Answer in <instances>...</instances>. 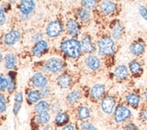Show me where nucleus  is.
<instances>
[{"label":"nucleus","mask_w":147,"mask_h":130,"mask_svg":"<svg viewBox=\"0 0 147 130\" xmlns=\"http://www.w3.org/2000/svg\"><path fill=\"white\" fill-rule=\"evenodd\" d=\"M59 49L65 58L72 60H77L83 54L81 43L77 38L66 37L63 39L60 43Z\"/></svg>","instance_id":"1"},{"label":"nucleus","mask_w":147,"mask_h":130,"mask_svg":"<svg viewBox=\"0 0 147 130\" xmlns=\"http://www.w3.org/2000/svg\"><path fill=\"white\" fill-rule=\"evenodd\" d=\"M66 66L67 64L65 59L60 57H51L42 64L40 71L44 72L45 74L59 75L62 72L65 71Z\"/></svg>","instance_id":"2"},{"label":"nucleus","mask_w":147,"mask_h":130,"mask_svg":"<svg viewBox=\"0 0 147 130\" xmlns=\"http://www.w3.org/2000/svg\"><path fill=\"white\" fill-rule=\"evenodd\" d=\"M96 47L99 56L111 57L116 52V41L110 35H104L97 40Z\"/></svg>","instance_id":"3"},{"label":"nucleus","mask_w":147,"mask_h":130,"mask_svg":"<svg viewBox=\"0 0 147 130\" xmlns=\"http://www.w3.org/2000/svg\"><path fill=\"white\" fill-rule=\"evenodd\" d=\"M133 117L132 109L124 103H118L113 113V121L117 125H124Z\"/></svg>","instance_id":"4"},{"label":"nucleus","mask_w":147,"mask_h":130,"mask_svg":"<svg viewBox=\"0 0 147 130\" xmlns=\"http://www.w3.org/2000/svg\"><path fill=\"white\" fill-rule=\"evenodd\" d=\"M65 32V25L59 18L49 21L45 27V35L49 39H56Z\"/></svg>","instance_id":"5"},{"label":"nucleus","mask_w":147,"mask_h":130,"mask_svg":"<svg viewBox=\"0 0 147 130\" xmlns=\"http://www.w3.org/2000/svg\"><path fill=\"white\" fill-rule=\"evenodd\" d=\"M36 7V3L33 0H22L16 3V8L19 12V17L23 21L29 20Z\"/></svg>","instance_id":"6"},{"label":"nucleus","mask_w":147,"mask_h":130,"mask_svg":"<svg viewBox=\"0 0 147 130\" xmlns=\"http://www.w3.org/2000/svg\"><path fill=\"white\" fill-rule=\"evenodd\" d=\"M106 86L103 83H95L89 88V99L94 103H97L106 96Z\"/></svg>","instance_id":"7"},{"label":"nucleus","mask_w":147,"mask_h":130,"mask_svg":"<svg viewBox=\"0 0 147 130\" xmlns=\"http://www.w3.org/2000/svg\"><path fill=\"white\" fill-rule=\"evenodd\" d=\"M143 96L136 91H129L123 97V103L133 109H140L142 107Z\"/></svg>","instance_id":"8"},{"label":"nucleus","mask_w":147,"mask_h":130,"mask_svg":"<svg viewBox=\"0 0 147 130\" xmlns=\"http://www.w3.org/2000/svg\"><path fill=\"white\" fill-rule=\"evenodd\" d=\"M118 105L117 99L114 95H106L100 101V109L105 115H113L116 106Z\"/></svg>","instance_id":"9"},{"label":"nucleus","mask_w":147,"mask_h":130,"mask_svg":"<svg viewBox=\"0 0 147 130\" xmlns=\"http://www.w3.org/2000/svg\"><path fill=\"white\" fill-rule=\"evenodd\" d=\"M22 38V33L19 29L13 28L2 36V43L7 47H13Z\"/></svg>","instance_id":"10"},{"label":"nucleus","mask_w":147,"mask_h":130,"mask_svg":"<svg viewBox=\"0 0 147 130\" xmlns=\"http://www.w3.org/2000/svg\"><path fill=\"white\" fill-rule=\"evenodd\" d=\"M82 31V25L76 18H69L65 24V32L66 35L72 38H77Z\"/></svg>","instance_id":"11"},{"label":"nucleus","mask_w":147,"mask_h":130,"mask_svg":"<svg viewBox=\"0 0 147 130\" xmlns=\"http://www.w3.org/2000/svg\"><path fill=\"white\" fill-rule=\"evenodd\" d=\"M81 46H82V51L83 53L86 55H91L94 54L95 52H97V47L93 41L92 36L89 33H84L80 39Z\"/></svg>","instance_id":"12"},{"label":"nucleus","mask_w":147,"mask_h":130,"mask_svg":"<svg viewBox=\"0 0 147 130\" xmlns=\"http://www.w3.org/2000/svg\"><path fill=\"white\" fill-rule=\"evenodd\" d=\"M30 83L32 88H35L37 89H42L44 88H46L48 86L49 80L47 76V74H45L42 71H36L32 75L30 79Z\"/></svg>","instance_id":"13"},{"label":"nucleus","mask_w":147,"mask_h":130,"mask_svg":"<svg viewBox=\"0 0 147 130\" xmlns=\"http://www.w3.org/2000/svg\"><path fill=\"white\" fill-rule=\"evenodd\" d=\"M97 9L103 15L112 16L117 13L119 7L118 4L114 1H102L99 2Z\"/></svg>","instance_id":"14"},{"label":"nucleus","mask_w":147,"mask_h":130,"mask_svg":"<svg viewBox=\"0 0 147 130\" xmlns=\"http://www.w3.org/2000/svg\"><path fill=\"white\" fill-rule=\"evenodd\" d=\"M55 83L62 89H68L74 84V78L68 71H64L55 78Z\"/></svg>","instance_id":"15"},{"label":"nucleus","mask_w":147,"mask_h":130,"mask_svg":"<svg viewBox=\"0 0 147 130\" xmlns=\"http://www.w3.org/2000/svg\"><path fill=\"white\" fill-rule=\"evenodd\" d=\"M146 50V44L145 42L144 41V39L138 38L136 40H134L131 43L129 46V52L134 57H141L143 56L145 53Z\"/></svg>","instance_id":"16"},{"label":"nucleus","mask_w":147,"mask_h":130,"mask_svg":"<svg viewBox=\"0 0 147 130\" xmlns=\"http://www.w3.org/2000/svg\"><path fill=\"white\" fill-rule=\"evenodd\" d=\"M124 31H125V28H124V25L122 21L115 19L112 22L110 25V35L113 39H115V41L121 40L123 37Z\"/></svg>","instance_id":"17"},{"label":"nucleus","mask_w":147,"mask_h":130,"mask_svg":"<svg viewBox=\"0 0 147 130\" xmlns=\"http://www.w3.org/2000/svg\"><path fill=\"white\" fill-rule=\"evenodd\" d=\"M30 52L34 57L40 58L49 52V43L47 40H42L34 43L31 47Z\"/></svg>","instance_id":"18"},{"label":"nucleus","mask_w":147,"mask_h":130,"mask_svg":"<svg viewBox=\"0 0 147 130\" xmlns=\"http://www.w3.org/2000/svg\"><path fill=\"white\" fill-rule=\"evenodd\" d=\"M84 63L86 66L87 69H89L91 71H98L103 66L101 58L98 55L95 54L86 55L84 59Z\"/></svg>","instance_id":"19"},{"label":"nucleus","mask_w":147,"mask_h":130,"mask_svg":"<svg viewBox=\"0 0 147 130\" xmlns=\"http://www.w3.org/2000/svg\"><path fill=\"white\" fill-rule=\"evenodd\" d=\"M114 76L118 81H126L131 77L129 68L125 64H118L114 69Z\"/></svg>","instance_id":"20"},{"label":"nucleus","mask_w":147,"mask_h":130,"mask_svg":"<svg viewBox=\"0 0 147 130\" xmlns=\"http://www.w3.org/2000/svg\"><path fill=\"white\" fill-rule=\"evenodd\" d=\"M128 68L131 76L134 78H139L144 74V65L139 59L135 58L129 61Z\"/></svg>","instance_id":"21"},{"label":"nucleus","mask_w":147,"mask_h":130,"mask_svg":"<svg viewBox=\"0 0 147 130\" xmlns=\"http://www.w3.org/2000/svg\"><path fill=\"white\" fill-rule=\"evenodd\" d=\"M26 102L29 106H35L39 101L42 100V95L40 89L35 88H31L26 90Z\"/></svg>","instance_id":"22"},{"label":"nucleus","mask_w":147,"mask_h":130,"mask_svg":"<svg viewBox=\"0 0 147 130\" xmlns=\"http://www.w3.org/2000/svg\"><path fill=\"white\" fill-rule=\"evenodd\" d=\"M83 97V92L80 89H71L69 92H67L65 96V103L68 106H76L77 105Z\"/></svg>","instance_id":"23"},{"label":"nucleus","mask_w":147,"mask_h":130,"mask_svg":"<svg viewBox=\"0 0 147 130\" xmlns=\"http://www.w3.org/2000/svg\"><path fill=\"white\" fill-rule=\"evenodd\" d=\"M76 117L78 121L89 120L92 117V110L86 105H79L76 109Z\"/></svg>","instance_id":"24"},{"label":"nucleus","mask_w":147,"mask_h":130,"mask_svg":"<svg viewBox=\"0 0 147 130\" xmlns=\"http://www.w3.org/2000/svg\"><path fill=\"white\" fill-rule=\"evenodd\" d=\"M71 117L69 113L67 111H61L59 112L58 114L55 115L54 117V125L55 127H63L65 126H66L67 124L71 123Z\"/></svg>","instance_id":"25"},{"label":"nucleus","mask_w":147,"mask_h":130,"mask_svg":"<svg viewBox=\"0 0 147 130\" xmlns=\"http://www.w3.org/2000/svg\"><path fill=\"white\" fill-rule=\"evenodd\" d=\"M92 12L82 7H78L76 11V19L80 22V24H86L92 18Z\"/></svg>","instance_id":"26"},{"label":"nucleus","mask_w":147,"mask_h":130,"mask_svg":"<svg viewBox=\"0 0 147 130\" xmlns=\"http://www.w3.org/2000/svg\"><path fill=\"white\" fill-rule=\"evenodd\" d=\"M4 66L8 71H14L18 64V56L13 53H7L5 54L4 58Z\"/></svg>","instance_id":"27"},{"label":"nucleus","mask_w":147,"mask_h":130,"mask_svg":"<svg viewBox=\"0 0 147 130\" xmlns=\"http://www.w3.org/2000/svg\"><path fill=\"white\" fill-rule=\"evenodd\" d=\"M24 103V94L21 91L16 92L14 95V105H13V114L16 117L20 112L22 105Z\"/></svg>","instance_id":"28"},{"label":"nucleus","mask_w":147,"mask_h":130,"mask_svg":"<svg viewBox=\"0 0 147 130\" xmlns=\"http://www.w3.org/2000/svg\"><path fill=\"white\" fill-rule=\"evenodd\" d=\"M16 76H18V73H16V71H9L7 74V77L9 81V85L7 92L9 95L16 93V87H18V84H16Z\"/></svg>","instance_id":"29"},{"label":"nucleus","mask_w":147,"mask_h":130,"mask_svg":"<svg viewBox=\"0 0 147 130\" xmlns=\"http://www.w3.org/2000/svg\"><path fill=\"white\" fill-rule=\"evenodd\" d=\"M33 108H34V113H35V115L41 114V113L50 112L51 103L46 99H42L39 101L38 103H36L35 106H33Z\"/></svg>","instance_id":"30"},{"label":"nucleus","mask_w":147,"mask_h":130,"mask_svg":"<svg viewBox=\"0 0 147 130\" xmlns=\"http://www.w3.org/2000/svg\"><path fill=\"white\" fill-rule=\"evenodd\" d=\"M51 120V113L46 112V113H41V114H36L34 117V121L37 126L44 127L49 124Z\"/></svg>","instance_id":"31"},{"label":"nucleus","mask_w":147,"mask_h":130,"mask_svg":"<svg viewBox=\"0 0 147 130\" xmlns=\"http://www.w3.org/2000/svg\"><path fill=\"white\" fill-rule=\"evenodd\" d=\"M76 129L77 130H98L96 126L89 120L86 121H78L76 124Z\"/></svg>","instance_id":"32"},{"label":"nucleus","mask_w":147,"mask_h":130,"mask_svg":"<svg viewBox=\"0 0 147 130\" xmlns=\"http://www.w3.org/2000/svg\"><path fill=\"white\" fill-rule=\"evenodd\" d=\"M98 5H99V2L95 1V0H83L80 3V7L92 11V10L96 9L98 7Z\"/></svg>","instance_id":"33"},{"label":"nucleus","mask_w":147,"mask_h":130,"mask_svg":"<svg viewBox=\"0 0 147 130\" xmlns=\"http://www.w3.org/2000/svg\"><path fill=\"white\" fill-rule=\"evenodd\" d=\"M138 119L141 123L147 125V105L144 104L141 107L138 113Z\"/></svg>","instance_id":"34"},{"label":"nucleus","mask_w":147,"mask_h":130,"mask_svg":"<svg viewBox=\"0 0 147 130\" xmlns=\"http://www.w3.org/2000/svg\"><path fill=\"white\" fill-rule=\"evenodd\" d=\"M8 85H9V81L7 75L5 76L3 73H1V74H0V90H1L2 93L7 91Z\"/></svg>","instance_id":"35"},{"label":"nucleus","mask_w":147,"mask_h":130,"mask_svg":"<svg viewBox=\"0 0 147 130\" xmlns=\"http://www.w3.org/2000/svg\"><path fill=\"white\" fill-rule=\"evenodd\" d=\"M7 99L5 95L1 92V94H0V113H1V115H3L7 111Z\"/></svg>","instance_id":"36"},{"label":"nucleus","mask_w":147,"mask_h":130,"mask_svg":"<svg viewBox=\"0 0 147 130\" xmlns=\"http://www.w3.org/2000/svg\"><path fill=\"white\" fill-rule=\"evenodd\" d=\"M61 111H63V109H62V106L58 101H55L54 103H51V109H50L51 114L56 115Z\"/></svg>","instance_id":"37"},{"label":"nucleus","mask_w":147,"mask_h":130,"mask_svg":"<svg viewBox=\"0 0 147 130\" xmlns=\"http://www.w3.org/2000/svg\"><path fill=\"white\" fill-rule=\"evenodd\" d=\"M5 21H7V10H5V7H4V4H1V7H0V25L1 27L4 26Z\"/></svg>","instance_id":"38"},{"label":"nucleus","mask_w":147,"mask_h":130,"mask_svg":"<svg viewBox=\"0 0 147 130\" xmlns=\"http://www.w3.org/2000/svg\"><path fill=\"white\" fill-rule=\"evenodd\" d=\"M40 91H41V95H42V99H46V100H47L48 99H50V97L53 94L52 93V89H51L49 86H47L46 88L40 89Z\"/></svg>","instance_id":"39"},{"label":"nucleus","mask_w":147,"mask_h":130,"mask_svg":"<svg viewBox=\"0 0 147 130\" xmlns=\"http://www.w3.org/2000/svg\"><path fill=\"white\" fill-rule=\"evenodd\" d=\"M138 13L144 20L147 21V7L144 5L140 4L138 5Z\"/></svg>","instance_id":"40"},{"label":"nucleus","mask_w":147,"mask_h":130,"mask_svg":"<svg viewBox=\"0 0 147 130\" xmlns=\"http://www.w3.org/2000/svg\"><path fill=\"white\" fill-rule=\"evenodd\" d=\"M43 36H44L43 33H41V32H36V33H35L32 35V37H31V42L33 43V44L37 43V42H40V41L44 40Z\"/></svg>","instance_id":"41"},{"label":"nucleus","mask_w":147,"mask_h":130,"mask_svg":"<svg viewBox=\"0 0 147 130\" xmlns=\"http://www.w3.org/2000/svg\"><path fill=\"white\" fill-rule=\"evenodd\" d=\"M124 126H126V127H130V128L133 129V130H139V127L137 126V124H135L134 122H133V121H131V120L124 124Z\"/></svg>","instance_id":"42"},{"label":"nucleus","mask_w":147,"mask_h":130,"mask_svg":"<svg viewBox=\"0 0 147 130\" xmlns=\"http://www.w3.org/2000/svg\"><path fill=\"white\" fill-rule=\"evenodd\" d=\"M60 130H77V129H76V126L75 125V124L69 123V124H67L66 126L61 127Z\"/></svg>","instance_id":"43"},{"label":"nucleus","mask_w":147,"mask_h":130,"mask_svg":"<svg viewBox=\"0 0 147 130\" xmlns=\"http://www.w3.org/2000/svg\"><path fill=\"white\" fill-rule=\"evenodd\" d=\"M42 130H55V125H51V124H47V125L42 127Z\"/></svg>","instance_id":"44"},{"label":"nucleus","mask_w":147,"mask_h":130,"mask_svg":"<svg viewBox=\"0 0 147 130\" xmlns=\"http://www.w3.org/2000/svg\"><path fill=\"white\" fill-rule=\"evenodd\" d=\"M143 99L144 100V104L147 105V88H145L143 91Z\"/></svg>","instance_id":"45"},{"label":"nucleus","mask_w":147,"mask_h":130,"mask_svg":"<svg viewBox=\"0 0 147 130\" xmlns=\"http://www.w3.org/2000/svg\"><path fill=\"white\" fill-rule=\"evenodd\" d=\"M120 130H133V129H131V128H130V127H126V126H123V127L120 129Z\"/></svg>","instance_id":"46"},{"label":"nucleus","mask_w":147,"mask_h":130,"mask_svg":"<svg viewBox=\"0 0 147 130\" xmlns=\"http://www.w3.org/2000/svg\"><path fill=\"white\" fill-rule=\"evenodd\" d=\"M4 54H3V52H1L0 53V61H1V63H3L4 61Z\"/></svg>","instance_id":"47"},{"label":"nucleus","mask_w":147,"mask_h":130,"mask_svg":"<svg viewBox=\"0 0 147 130\" xmlns=\"http://www.w3.org/2000/svg\"><path fill=\"white\" fill-rule=\"evenodd\" d=\"M144 130H147V129H144Z\"/></svg>","instance_id":"48"}]
</instances>
